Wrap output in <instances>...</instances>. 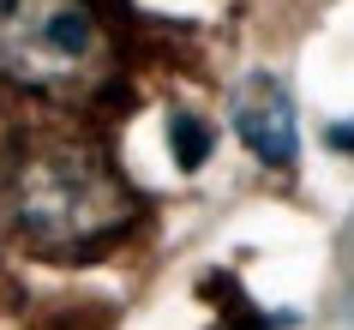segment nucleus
<instances>
[{
	"label": "nucleus",
	"instance_id": "nucleus-1",
	"mask_svg": "<svg viewBox=\"0 0 354 330\" xmlns=\"http://www.w3.org/2000/svg\"><path fill=\"white\" fill-rule=\"evenodd\" d=\"M12 217L37 253H91L127 228V192L91 150H37L12 174Z\"/></svg>",
	"mask_w": 354,
	"mask_h": 330
},
{
	"label": "nucleus",
	"instance_id": "nucleus-2",
	"mask_svg": "<svg viewBox=\"0 0 354 330\" xmlns=\"http://www.w3.org/2000/svg\"><path fill=\"white\" fill-rule=\"evenodd\" d=\"M109 73V37L84 0H0V78L37 96H84Z\"/></svg>",
	"mask_w": 354,
	"mask_h": 330
},
{
	"label": "nucleus",
	"instance_id": "nucleus-3",
	"mask_svg": "<svg viewBox=\"0 0 354 330\" xmlns=\"http://www.w3.org/2000/svg\"><path fill=\"white\" fill-rule=\"evenodd\" d=\"M234 132H241V145L270 168H288L300 150V127H295V102H288V84L277 73H252L241 78V91H234Z\"/></svg>",
	"mask_w": 354,
	"mask_h": 330
},
{
	"label": "nucleus",
	"instance_id": "nucleus-4",
	"mask_svg": "<svg viewBox=\"0 0 354 330\" xmlns=\"http://www.w3.org/2000/svg\"><path fill=\"white\" fill-rule=\"evenodd\" d=\"M168 138H174V163L180 168H198L210 156V127L198 114H174V120H168Z\"/></svg>",
	"mask_w": 354,
	"mask_h": 330
},
{
	"label": "nucleus",
	"instance_id": "nucleus-5",
	"mask_svg": "<svg viewBox=\"0 0 354 330\" xmlns=\"http://www.w3.org/2000/svg\"><path fill=\"white\" fill-rule=\"evenodd\" d=\"M330 150H348V156H354V120H342V127H330Z\"/></svg>",
	"mask_w": 354,
	"mask_h": 330
}]
</instances>
